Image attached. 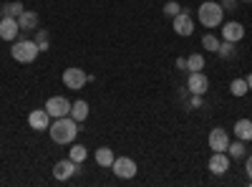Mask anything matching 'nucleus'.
<instances>
[{"instance_id":"obj_1","label":"nucleus","mask_w":252,"mask_h":187,"mask_svg":"<svg viewBox=\"0 0 252 187\" xmlns=\"http://www.w3.org/2000/svg\"><path fill=\"white\" fill-rule=\"evenodd\" d=\"M48 134L56 144H71L78 134V121L73 116H61L56 121H51V127H48Z\"/></svg>"},{"instance_id":"obj_2","label":"nucleus","mask_w":252,"mask_h":187,"mask_svg":"<svg viewBox=\"0 0 252 187\" xmlns=\"http://www.w3.org/2000/svg\"><path fill=\"white\" fill-rule=\"evenodd\" d=\"M197 18L204 28H220L222 26V18H224V10L220 3L215 0H204V3L197 8Z\"/></svg>"},{"instance_id":"obj_3","label":"nucleus","mask_w":252,"mask_h":187,"mask_svg":"<svg viewBox=\"0 0 252 187\" xmlns=\"http://www.w3.org/2000/svg\"><path fill=\"white\" fill-rule=\"evenodd\" d=\"M40 48L35 46L33 38H15L13 40V48H10V56L18 61V64H33L38 58Z\"/></svg>"},{"instance_id":"obj_4","label":"nucleus","mask_w":252,"mask_h":187,"mask_svg":"<svg viewBox=\"0 0 252 187\" xmlns=\"http://www.w3.org/2000/svg\"><path fill=\"white\" fill-rule=\"evenodd\" d=\"M86 81H89V74L83 69L71 66V69L63 71V84H66V89H71V91H81L83 86H86Z\"/></svg>"},{"instance_id":"obj_5","label":"nucleus","mask_w":252,"mask_h":187,"mask_svg":"<svg viewBox=\"0 0 252 187\" xmlns=\"http://www.w3.org/2000/svg\"><path fill=\"white\" fill-rule=\"evenodd\" d=\"M111 170H114V175H116L119 180H134L136 172H139L136 162L129 159V157H116L114 164H111Z\"/></svg>"},{"instance_id":"obj_6","label":"nucleus","mask_w":252,"mask_h":187,"mask_svg":"<svg viewBox=\"0 0 252 187\" xmlns=\"http://www.w3.org/2000/svg\"><path fill=\"white\" fill-rule=\"evenodd\" d=\"M71 104L66 96H51L46 101V112L51 114V119H61V116H68L71 114Z\"/></svg>"},{"instance_id":"obj_7","label":"nucleus","mask_w":252,"mask_h":187,"mask_svg":"<svg viewBox=\"0 0 252 187\" xmlns=\"http://www.w3.org/2000/svg\"><path fill=\"white\" fill-rule=\"evenodd\" d=\"M78 170H81V164H76L71 157H68V159H58V162L53 164V177H56L58 182H66V180H71Z\"/></svg>"},{"instance_id":"obj_8","label":"nucleus","mask_w":252,"mask_h":187,"mask_svg":"<svg viewBox=\"0 0 252 187\" xmlns=\"http://www.w3.org/2000/svg\"><path fill=\"white\" fill-rule=\"evenodd\" d=\"M174 33L177 36H182V38H189L194 33V20H192V15H189L184 8H182V13L179 15H174Z\"/></svg>"},{"instance_id":"obj_9","label":"nucleus","mask_w":252,"mask_h":187,"mask_svg":"<svg viewBox=\"0 0 252 187\" xmlns=\"http://www.w3.org/2000/svg\"><path fill=\"white\" fill-rule=\"evenodd\" d=\"M220 31H222V38L224 40H232V43H240V40L245 38V33H247L240 20H227V23L220 26Z\"/></svg>"},{"instance_id":"obj_10","label":"nucleus","mask_w":252,"mask_h":187,"mask_svg":"<svg viewBox=\"0 0 252 187\" xmlns=\"http://www.w3.org/2000/svg\"><path fill=\"white\" fill-rule=\"evenodd\" d=\"M207 142H209V150H212V152H227V147H229V134H227V129L215 127L212 132H209Z\"/></svg>"},{"instance_id":"obj_11","label":"nucleus","mask_w":252,"mask_h":187,"mask_svg":"<svg viewBox=\"0 0 252 187\" xmlns=\"http://www.w3.org/2000/svg\"><path fill=\"white\" fill-rule=\"evenodd\" d=\"M207 89H209V78L202 74V71H192L189 74V78H187V91L189 94H207Z\"/></svg>"},{"instance_id":"obj_12","label":"nucleus","mask_w":252,"mask_h":187,"mask_svg":"<svg viewBox=\"0 0 252 187\" xmlns=\"http://www.w3.org/2000/svg\"><path fill=\"white\" fill-rule=\"evenodd\" d=\"M28 124H31V129H35V132H46L51 127V114L46 109H33L28 114Z\"/></svg>"},{"instance_id":"obj_13","label":"nucleus","mask_w":252,"mask_h":187,"mask_svg":"<svg viewBox=\"0 0 252 187\" xmlns=\"http://www.w3.org/2000/svg\"><path fill=\"white\" fill-rule=\"evenodd\" d=\"M20 36V26H18V18H0V38L3 40H13Z\"/></svg>"},{"instance_id":"obj_14","label":"nucleus","mask_w":252,"mask_h":187,"mask_svg":"<svg viewBox=\"0 0 252 187\" xmlns=\"http://www.w3.org/2000/svg\"><path fill=\"white\" fill-rule=\"evenodd\" d=\"M209 172L212 175H224L227 170H229V154H224V152H215L212 157H209Z\"/></svg>"},{"instance_id":"obj_15","label":"nucleus","mask_w":252,"mask_h":187,"mask_svg":"<svg viewBox=\"0 0 252 187\" xmlns=\"http://www.w3.org/2000/svg\"><path fill=\"white\" fill-rule=\"evenodd\" d=\"M38 13H33V10H23L18 15V26H20V31H26V33H35L38 31Z\"/></svg>"},{"instance_id":"obj_16","label":"nucleus","mask_w":252,"mask_h":187,"mask_svg":"<svg viewBox=\"0 0 252 187\" xmlns=\"http://www.w3.org/2000/svg\"><path fill=\"white\" fill-rule=\"evenodd\" d=\"M232 132H235L237 139H242V142H252V121H250V119H237Z\"/></svg>"},{"instance_id":"obj_17","label":"nucleus","mask_w":252,"mask_h":187,"mask_svg":"<svg viewBox=\"0 0 252 187\" xmlns=\"http://www.w3.org/2000/svg\"><path fill=\"white\" fill-rule=\"evenodd\" d=\"M114 159H116L114 150H109V147H98V150H96V164H98V167H106V170H111Z\"/></svg>"},{"instance_id":"obj_18","label":"nucleus","mask_w":252,"mask_h":187,"mask_svg":"<svg viewBox=\"0 0 252 187\" xmlns=\"http://www.w3.org/2000/svg\"><path fill=\"white\" fill-rule=\"evenodd\" d=\"M23 10H26V5L18 3V0H13V3H3L0 5V18H18Z\"/></svg>"},{"instance_id":"obj_19","label":"nucleus","mask_w":252,"mask_h":187,"mask_svg":"<svg viewBox=\"0 0 252 187\" xmlns=\"http://www.w3.org/2000/svg\"><path fill=\"white\" fill-rule=\"evenodd\" d=\"M68 116H73L76 121H86V116H89V104H86V101H73Z\"/></svg>"},{"instance_id":"obj_20","label":"nucleus","mask_w":252,"mask_h":187,"mask_svg":"<svg viewBox=\"0 0 252 187\" xmlns=\"http://www.w3.org/2000/svg\"><path fill=\"white\" fill-rule=\"evenodd\" d=\"M245 142L242 139H237V142H229V147H227V154H229V159H242L245 157Z\"/></svg>"},{"instance_id":"obj_21","label":"nucleus","mask_w":252,"mask_h":187,"mask_svg":"<svg viewBox=\"0 0 252 187\" xmlns=\"http://www.w3.org/2000/svg\"><path fill=\"white\" fill-rule=\"evenodd\" d=\"M68 157H71L76 164H81V162H86V157H89V150L83 147V144H73V147L68 150Z\"/></svg>"},{"instance_id":"obj_22","label":"nucleus","mask_w":252,"mask_h":187,"mask_svg":"<svg viewBox=\"0 0 252 187\" xmlns=\"http://www.w3.org/2000/svg\"><path fill=\"white\" fill-rule=\"evenodd\" d=\"M204 69V56L202 53H192V56H187V71L192 74V71H202Z\"/></svg>"},{"instance_id":"obj_23","label":"nucleus","mask_w":252,"mask_h":187,"mask_svg":"<svg viewBox=\"0 0 252 187\" xmlns=\"http://www.w3.org/2000/svg\"><path fill=\"white\" fill-rule=\"evenodd\" d=\"M229 91H232V96H245V94L250 91L247 78H235L232 84H229Z\"/></svg>"},{"instance_id":"obj_24","label":"nucleus","mask_w":252,"mask_h":187,"mask_svg":"<svg viewBox=\"0 0 252 187\" xmlns=\"http://www.w3.org/2000/svg\"><path fill=\"white\" fill-rule=\"evenodd\" d=\"M202 46H204L209 53H217V48H220V38L212 36V33H204V36H202Z\"/></svg>"},{"instance_id":"obj_25","label":"nucleus","mask_w":252,"mask_h":187,"mask_svg":"<svg viewBox=\"0 0 252 187\" xmlns=\"http://www.w3.org/2000/svg\"><path fill=\"white\" fill-rule=\"evenodd\" d=\"M217 56H220V58H232V56H235V43H232V40H220Z\"/></svg>"},{"instance_id":"obj_26","label":"nucleus","mask_w":252,"mask_h":187,"mask_svg":"<svg viewBox=\"0 0 252 187\" xmlns=\"http://www.w3.org/2000/svg\"><path fill=\"white\" fill-rule=\"evenodd\" d=\"M33 40H35V46L40 48V53H43V51H48V31H46V28H38Z\"/></svg>"},{"instance_id":"obj_27","label":"nucleus","mask_w":252,"mask_h":187,"mask_svg":"<svg viewBox=\"0 0 252 187\" xmlns=\"http://www.w3.org/2000/svg\"><path fill=\"white\" fill-rule=\"evenodd\" d=\"M179 13H182V5L177 3V0H166V3H164V15L166 18H174Z\"/></svg>"},{"instance_id":"obj_28","label":"nucleus","mask_w":252,"mask_h":187,"mask_svg":"<svg viewBox=\"0 0 252 187\" xmlns=\"http://www.w3.org/2000/svg\"><path fill=\"white\" fill-rule=\"evenodd\" d=\"M237 3H240V0H222V10H227V13H235L237 10Z\"/></svg>"},{"instance_id":"obj_29","label":"nucleus","mask_w":252,"mask_h":187,"mask_svg":"<svg viewBox=\"0 0 252 187\" xmlns=\"http://www.w3.org/2000/svg\"><path fill=\"white\" fill-rule=\"evenodd\" d=\"M202 104H204V96H202V94H192V101H189V107H192V109H199Z\"/></svg>"},{"instance_id":"obj_30","label":"nucleus","mask_w":252,"mask_h":187,"mask_svg":"<svg viewBox=\"0 0 252 187\" xmlns=\"http://www.w3.org/2000/svg\"><path fill=\"white\" fill-rule=\"evenodd\" d=\"M245 170H247V177H250V185H252V154L247 157V164H245Z\"/></svg>"},{"instance_id":"obj_31","label":"nucleus","mask_w":252,"mask_h":187,"mask_svg":"<svg viewBox=\"0 0 252 187\" xmlns=\"http://www.w3.org/2000/svg\"><path fill=\"white\" fill-rule=\"evenodd\" d=\"M177 69H179V71H187V58H184V56L177 58Z\"/></svg>"},{"instance_id":"obj_32","label":"nucleus","mask_w":252,"mask_h":187,"mask_svg":"<svg viewBox=\"0 0 252 187\" xmlns=\"http://www.w3.org/2000/svg\"><path fill=\"white\" fill-rule=\"evenodd\" d=\"M247 86H250V91H252V74L247 76Z\"/></svg>"},{"instance_id":"obj_33","label":"nucleus","mask_w":252,"mask_h":187,"mask_svg":"<svg viewBox=\"0 0 252 187\" xmlns=\"http://www.w3.org/2000/svg\"><path fill=\"white\" fill-rule=\"evenodd\" d=\"M242 3H252V0H242Z\"/></svg>"}]
</instances>
